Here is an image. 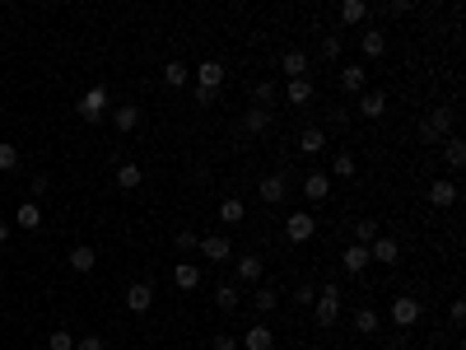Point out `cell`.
I'll use <instances>...</instances> for the list:
<instances>
[{"label": "cell", "instance_id": "6da1fadb", "mask_svg": "<svg viewBox=\"0 0 466 350\" xmlns=\"http://www.w3.org/2000/svg\"><path fill=\"white\" fill-rule=\"evenodd\" d=\"M312 313H317L322 327H336V322H341V285L326 281L322 290H317V299H312Z\"/></svg>", "mask_w": 466, "mask_h": 350}, {"label": "cell", "instance_id": "7a4b0ae2", "mask_svg": "<svg viewBox=\"0 0 466 350\" xmlns=\"http://www.w3.org/2000/svg\"><path fill=\"white\" fill-rule=\"evenodd\" d=\"M387 313H392V322H397L401 332H411L415 322H420V317H424V304H420V299H411V294H397V299H392V308H387Z\"/></svg>", "mask_w": 466, "mask_h": 350}, {"label": "cell", "instance_id": "3957f363", "mask_svg": "<svg viewBox=\"0 0 466 350\" xmlns=\"http://www.w3.org/2000/svg\"><path fill=\"white\" fill-rule=\"evenodd\" d=\"M420 136L424 140H448L453 136V108H433V113L420 122Z\"/></svg>", "mask_w": 466, "mask_h": 350}, {"label": "cell", "instance_id": "277c9868", "mask_svg": "<svg viewBox=\"0 0 466 350\" xmlns=\"http://www.w3.org/2000/svg\"><path fill=\"white\" fill-rule=\"evenodd\" d=\"M108 103H112V98H108V89H103V84H93V89L79 98V117H84V122H103Z\"/></svg>", "mask_w": 466, "mask_h": 350}, {"label": "cell", "instance_id": "5b68a950", "mask_svg": "<svg viewBox=\"0 0 466 350\" xmlns=\"http://www.w3.org/2000/svg\"><path fill=\"white\" fill-rule=\"evenodd\" d=\"M312 234H317V220H312L308 210H294V215H289V225H285V238H289V243H308Z\"/></svg>", "mask_w": 466, "mask_h": 350}, {"label": "cell", "instance_id": "8992f818", "mask_svg": "<svg viewBox=\"0 0 466 350\" xmlns=\"http://www.w3.org/2000/svg\"><path fill=\"white\" fill-rule=\"evenodd\" d=\"M191 75H196V89H205V94H215L224 84V66H220V61H200Z\"/></svg>", "mask_w": 466, "mask_h": 350}, {"label": "cell", "instance_id": "52a82bcc", "mask_svg": "<svg viewBox=\"0 0 466 350\" xmlns=\"http://www.w3.org/2000/svg\"><path fill=\"white\" fill-rule=\"evenodd\" d=\"M238 346H243V350H271V346H275V332H271L266 322H252V327L243 332V341H238Z\"/></svg>", "mask_w": 466, "mask_h": 350}, {"label": "cell", "instance_id": "ba28073f", "mask_svg": "<svg viewBox=\"0 0 466 350\" xmlns=\"http://www.w3.org/2000/svg\"><path fill=\"white\" fill-rule=\"evenodd\" d=\"M126 308H131V313H149V308H154V290H149L144 281L126 285Z\"/></svg>", "mask_w": 466, "mask_h": 350}, {"label": "cell", "instance_id": "9c48e42d", "mask_svg": "<svg viewBox=\"0 0 466 350\" xmlns=\"http://www.w3.org/2000/svg\"><path fill=\"white\" fill-rule=\"evenodd\" d=\"M70 271H79V276H89L93 271V266H98V252H93L89 248V243H75V248H70Z\"/></svg>", "mask_w": 466, "mask_h": 350}, {"label": "cell", "instance_id": "30bf717a", "mask_svg": "<svg viewBox=\"0 0 466 350\" xmlns=\"http://www.w3.org/2000/svg\"><path fill=\"white\" fill-rule=\"evenodd\" d=\"M200 257H210V261H229L233 257V248H229V238L224 234H210V238H200Z\"/></svg>", "mask_w": 466, "mask_h": 350}, {"label": "cell", "instance_id": "8fae6325", "mask_svg": "<svg viewBox=\"0 0 466 350\" xmlns=\"http://www.w3.org/2000/svg\"><path fill=\"white\" fill-rule=\"evenodd\" d=\"M368 248H359V243H350V248L341 252V266H345V276H364V266H368Z\"/></svg>", "mask_w": 466, "mask_h": 350}, {"label": "cell", "instance_id": "7c38bea8", "mask_svg": "<svg viewBox=\"0 0 466 350\" xmlns=\"http://www.w3.org/2000/svg\"><path fill=\"white\" fill-rule=\"evenodd\" d=\"M359 113H364L368 122L382 117V113H387V94H382V89H364V94H359Z\"/></svg>", "mask_w": 466, "mask_h": 350}, {"label": "cell", "instance_id": "4fadbf2b", "mask_svg": "<svg viewBox=\"0 0 466 350\" xmlns=\"http://www.w3.org/2000/svg\"><path fill=\"white\" fill-rule=\"evenodd\" d=\"M280 70H285L289 79H303V75H308V52H299V47H289L285 57H280Z\"/></svg>", "mask_w": 466, "mask_h": 350}, {"label": "cell", "instance_id": "5bb4252c", "mask_svg": "<svg viewBox=\"0 0 466 350\" xmlns=\"http://www.w3.org/2000/svg\"><path fill=\"white\" fill-rule=\"evenodd\" d=\"M271 122H275V113H271V108H247L243 131H252V136H266V131H271Z\"/></svg>", "mask_w": 466, "mask_h": 350}, {"label": "cell", "instance_id": "9a60e30c", "mask_svg": "<svg viewBox=\"0 0 466 350\" xmlns=\"http://www.w3.org/2000/svg\"><path fill=\"white\" fill-rule=\"evenodd\" d=\"M261 271H266V266H261V257H256V252L238 257V266H233V276H238L243 285H256V281H261Z\"/></svg>", "mask_w": 466, "mask_h": 350}, {"label": "cell", "instance_id": "2e32d148", "mask_svg": "<svg viewBox=\"0 0 466 350\" xmlns=\"http://www.w3.org/2000/svg\"><path fill=\"white\" fill-rule=\"evenodd\" d=\"M173 285L191 294L200 285V266H196V261H178V266H173Z\"/></svg>", "mask_w": 466, "mask_h": 350}, {"label": "cell", "instance_id": "e0dca14e", "mask_svg": "<svg viewBox=\"0 0 466 350\" xmlns=\"http://www.w3.org/2000/svg\"><path fill=\"white\" fill-rule=\"evenodd\" d=\"M299 154H326V131L322 126H308L299 136Z\"/></svg>", "mask_w": 466, "mask_h": 350}, {"label": "cell", "instance_id": "ac0fdd59", "mask_svg": "<svg viewBox=\"0 0 466 350\" xmlns=\"http://www.w3.org/2000/svg\"><path fill=\"white\" fill-rule=\"evenodd\" d=\"M256 192H261V201H266V205H280V201H285V178H280V173H266Z\"/></svg>", "mask_w": 466, "mask_h": 350}, {"label": "cell", "instance_id": "d6986e66", "mask_svg": "<svg viewBox=\"0 0 466 350\" xmlns=\"http://www.w3.org/2000/svg\"><path fill=\"white\" fill-rule=\"evenodd\" d=\"M303 196H308V201H326V196H331V178H326V173H308Z\"/></svg>", "mask_w": 466, "mask_h": 350}, {"label": "cell", "instance_id": "ffe728a7", "mask_svg": "<svg viewBox=\"0 0 466 350\" xmlns=\"http://www.w3.org/2000/svg\"><path fill=\"white\" fill-rule=\"evenodd\" d=\"M112 126H117V131H135V126H140V108H135V103L112 108Z\"/></svg>", "mask_w": 466, "mask_h": 350}, {"label": "cell", "instance_id": "44dd1931", "mask_svg": "<svg viewBox=\"0 0 466 350\" xmlns=\"http://www.w3.org/2000/svg\"><path fill=\"white\" fill-rule=\"evenodd\" d=\"M285 94H289V103H294V108H308L317 89H312V79L303 75V79H289V89H285Z\"/></svg>", "mask_w": 466, "mask_h": 350}, {"label": "cell", "instance_id": "7402d4cb", "mask_svg": "<svg viewBox=\"0 0 466 350\" xmlns=\"http://www.w3.org/2000/svg\"><path fill=\"white\" fill-rule=\"evenodd\" d=\"M429 205H438V210L457 205V182H433V187H429Z\"/></svg>", "mask_w": 466, "mask_h": 350}, {"label": "cell", "instance_id": "603a6c76", "mask_svg": "<svg viewBox=\"0 0 466 350\" xmlns=\"http://www.w3.org/2000/svg\"><path fill=\"white\" fill-rule=\"evenodd\" d=\"M397 238H382V234H377L373 238V243H368V257H373V261H397Z\"/></svg>", "mask_w": 466, "mask_h": 350}, {"label": "cell", "instance_id": "cb8c5ba5", "mask_svg": "<svg viewBox=\"0 0 466 350\" xmlns=\"http://www.w3.org/2000/svg\"><path fill=\"white\" fill-rule=\"evenodd\" d=\"M243 215H247V205L238 201V196H224V201H220V220H224V225H243Z\"/></svg>", "mask_w": 466, "mask_h": 350}, {"label": "cell", "instance_id": "d4e9b609", "mask_svg": "<svg viewBox=\"0 0 466 350\" xmlns=\"http://www.w3.org/2000/svg\"><path fill=\"white\" fill-rule=\"evenodd\" d=\"M14 225H19V229H38V225H42V210H38V201H23L19 210H14Z\"/></svg>", "mask_w": 466, "mask_h": 350}, {"label": "cell", "instance_id": "484cf974", "mask_svg": "<svg viewBox=\"0 0 466 350\" xmlns=\"http://www.w3.org/2000/svg\"><path fill=\"white\" fill-rule=\"evenodd\" d=\"M364 79H368L364 66H345V70H341V89H345V94H364Z\"/></svg>", "mask_w": 466, "mask_h": 350}, {"label": "cell", "instance_id": "4316f807", "mask_svg": "<svg viewBox=\"0 0 466 350\" xmlns=\"http://www.w3.org/2000/svg\"><path fill=\"white\" fill-rule=\"evenodd\" d=\"M443 159L453 164V169H462V164H466V140L462 136H448L443 140Z\"/></svg>", "mask_w": 466, "mask_h": 350}, {"label": "cell", "instance_id": "83f0119b", "mask_svg": "<svg viewBox=\"0 0 466 350\" xmlns=\"http://www.w3.org/2000/svg\"><path fill=\"white\" fill-rule=\"evenodd\" d=\"M359 47H364V57H382V52H387V33H377V28H368V33L359 38Z\"/></svg>", "mask_w": 466, "mask_h": 350}, {"label": "cell", "instance_id": "f1b7e54d", "mask_svg": "<svg viewBox=\"0 0 466 350\" xmlns=\"http://www.w3.org/2000/svg\"><path fill=\"white\" fill-rule=\"evenodd\" d=\"M252 308H256V313H275V308H280V294L271 290V285H261V290L252 294Z\"/></svg>", "mask_w": 466, "mask_h": 350}, {"label": "cell", "instance_id": "f546056e", "mask_svg": "<svg viewBox=\"0 0 466 350\" xmlns=\"http://www.w3.org/2000/svg\"><path fill=\"white\" fill-rule=\"evenodd\" d=\"M187 79H191V70L182 66V61H168V66H164V84H168V89H182Z\"/></svg>", "mask_w": 466, "mask_h": 350}, {"label": "cell", "instance_id": "4dcf8cb0", "mask_svg": "<svg viewBox=\"0 0 466 350\" xmlns=\"http://www.w3.org/2000/svg\"><path fill=\"white\" fill-rule=\"evenodd\" d=\"M377 322H382V317H377V308H359V313H355V332H359V337H373Z\"/></svg>", "mask_w": 466, "mask_h": 350}, {"label": "cell", "instance_id": "1f68e13d", "mask_svg": "<svg viewBox=\"0 0 466 350\" xmlns=\"http://www.w3.org/2000/svg\"><path fill=\"white\" fill-rule=\"evenodd\" d=\"M275 79H261V84H256L252 89V108H271V103H275Z\"/></svg>", "mask_w": 466, "mask_h": 350}, {"label": "cell", "instance_id": "d6a6232c", "mask_svg": "<svg viewBox=\"0 0 466 350\" xmlns=\"http://www.w3.org/2000/svg\"><path fill=\"white\" fill-rule=\"evenodd\" d=\"M341 19L345 23H364L368 19V5H364V0H345V5H341Z\"/></svg>", "mask_w": 466, "mask_h": 350}, {"label": "cell", "instance_id": "836d02e7", "mask_svg": "<svg viewBox=\"0 0 466 350\" xmlns=\"http://www.w3.org/2000/svg\"><path fill=\"white\" fill-rule=\"evenodd\" d=\"M140 164H122V169H117V187H126V192H131V187H140Z\"/></svg>", "mask_w": 466, "mask_h": 350}, {"label": "cell", "instance_id": "e575fe53", "mask_svg": "<svg viewBox=\"0 0 466 350\" xmlns=\"http://www.w3.org/2000/svg\"><path fill=\"white\" fill-rule=\"evenodd\" d=\"M331 169H336V178H355L359 164H355V154H350V149H341V154L331 159Z\"/></svg>", "mask_w": 466, "mask_h": 350}, {"label": "cell", "instance_id": "d590c367", "mask_svg": "<svg viewBox=\"0 0 466 350\" xmlns=\"http://www.w3.org/2000/svg\"><path fill=\"white\" fill-rule=\"evenodd\" d=\"M373 238H377V220H359V225H355V243H359V248H368Z\"/></svg>", "mask_w": 466, "mask_h": 350}, {"label": "cell", "instance_id": "8d00e7d4", "mask_svg": "<svg viewBox=\"0 0 466 350\" xmlns=\"http://www.w3.org/2000/svg\"><path fill=\"white\" fill-rule=\"evenodd\" d=\"M10 169H19V149L0 140V173H10Z\"/></svg>", "mask_w": 466, "mask_h": 350}, {"label": "cell", "instance_id": "74e56055", "mask_svg": "<svg viewBox=\"0 0 466 350\" xmlns=\"http://www.w3.org/2000/svg\"><path fill=\"white\" fill-rule=\"evenodd\" d=\"M173 243H178V252H196V248H200V238L191 234V229H178V238H173Z\"/></svg>", "mask_w": 466, "mask_h": 350}, {"label": "cell", "instance_id": "f35d334b", "mask_svg": "<svg viewBox=\"0 0 466 350\" xmlns=\"http://www.w3.org/2000/svg\"><path fill=\"white\" fill-rule=\"evenodd\" d=\"M47 350H75V337H70V332H52V337H47Z\"/></svg>", "mask_w": 466, "mask_h": 350}, {"label": "cell", "instance_id": "ab89813d", "mask_svg": "<svg viewBox=\"0 0 466 350\" xmlns=\"http://www.w3.org/2000/svg\"><path fill=\"white\" fill-rule=\"evenodd\" d=\"M215 299H220V308H238V290H233V285H220Z\"/></svg>", "mask_w": 466, "mask_h": 350}, {"label": "cell", "instance_id": "60d3db41", "mask_svg": "<svg viewBox=\"0 0 466 350\" xmlns=\"http://www.w3.org/2000/svg\"><path fill=\"white\" fill-rule=\"evenodd\" d=\"M326 122H331V131H345V126H350V113H345V108H326Z\"/></svg>", "mask_w": 466, "mask_h": 350}, {"label": "cell", "instance_id": "b9f144b4", "mask_svg": "<svg viewBox=\"0 0 466 350\" xmlns=\"http://www.w3.org/2000/svg\"><path fill=\"white\" fill-rule=\"evenodd\" d=\"M322 57H326V61H336V57H341V38H331V33L322 38Z\"/></svg>", "mask_w": 466, "mask_h": 350}, {"label": "cell", "instance_id": "7bdbcfd3", "mask_svg": "<svg viewBox=\"0 0 466 350\" xmlns=\"http://www.w3.org/2000/svg\"><path fill=\"white\" fill-rule=\"evenodd\" d=\"M312 299H317V290H312V285H299V290H294V304H312Z\"/></svg>", "mask_w": 466, "mask_h": 350}, {"label": "cell", "instance_id": "ee69618b", "mask_svg": "<svg viewBox=\"0 0 466 350\" xmlns=\"http://www.w3.org/2000/svg\"><path fill=\"white\" fill-rule=\"evenodd\" d=\"M75 350H103V337H79Z\"/></svg>", "mask_w": 466, "mask_h": 350}, {"label": "cell", "instance_id": "f6af8a7d", "mask_svg": "<svg viewBox=\"0 0 466 350\" xmlns=\"http://www.w3.org/2000/svg\"><path fill=\"white\" fill-rule=\"evenodd\" d=\"M448 317H453L457 327H462V317H466V304H462V299H453V308H448Z\"/></svg>", "mask_w": 466, "mask_h": 350}, {"label": "cell", "instance_id": "bcb514c9", "mask_svg": "<svg viewBox=\"0 0 466 350\" xmlns=\"http://www.w3.org/2000/svg\"><path fill=\"white\" fill-rule=\"evenodd\" d=\"M215 350H238V341H233V337H215Z\"/></svg>", "mask_w": 466, "mask_h": 350}, {"label": "cell", "instance_id": "7dc6e473", "mask_svg": "<svg viewBox=\"0 0 466 350\" xmlns=\"http://www.w3.org/2000/svg\"><path fill=\"white\" fill-rule=\"evenodd\" d=\"M392 350H411V341H406V337H401V341H392Z\"/></svg>", "mask_w": 466, "mask_h": 350}, {"label": "cell", "instance_id": "c3c4849f", "mask_svg": "<svg viewBox=\"0 0 466 350\" xmlns=\"http://www.w3.org/2000/svg\"><path fill=\"white\" fill-rule=\"evenodd\" d=\"M5 238H10V225H5V220H0V243H5Z\"/></svg>", "mask_w": 466, "mask_h": 350}, {"label": "cell", "instance_id": "681fc988", "mask_svg": "<svg viewBox=\"0 0 466 350\" xmlns=\"http://www.w3.org/2000/svg\"><path fill=\"white\" fill-rule=\"evenodd\" d=\"M350 350H364V346H350Z\"/></svg>", "mask_w": 466, "mask_h": 350}, {"label": "cell", "instance_id": "f907efd6", "mask_svg": "<svg viewBox=\"0 0 466 350\" xmlns=\"http://www.w3.org/2000/svg\"><path fill=\"white\" fill-rule=\"evenodd\" d=\"M453 350H462V346H453Z\"/></svg>", "mask_w": 466, "mask_h": 350}]
</instances>
